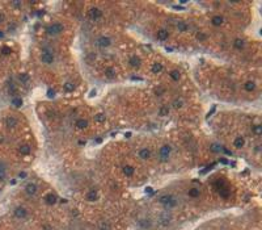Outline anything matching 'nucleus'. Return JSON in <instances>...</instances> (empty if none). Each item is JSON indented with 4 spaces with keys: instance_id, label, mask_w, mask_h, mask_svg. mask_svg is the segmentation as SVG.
<instances>
[{
    "instance_id": "1",
    "label": "nucleus",
    "mask_w": 262,
    "mask_h": 230,
    "mask_svg": "<svg viewBox=\"0 0 262 230\" xmlns=\"http://www.w3.org/2000/svg\"><path fill=\"white\" fill-rule=\"evenodd\" d=\"M157 201L163 205L165 211H173V209H176L180 205V200H178V197L174 196L173 193H163L159 196Z\"/></svg>"
},
{
    "instance_id": "2",
    "label": "nucleus",
    "mask_w": 262,
    "mask_h": 230,
    "mask_svg": "<svg viewBox=\"0 0 262 230\" xmlns=\"http://www.w3.org/2000/svg\"><path fill=\"white\" fill-rule=\"evenodd\" d=\"M172 155V146L169 144H165L163 146H160L157 153V159L160 163H168Z\"/></svg>"
},
{
    "instance_id": "3",
    "label": "nucleus",
    "mask_w": 262,
    "mask_h": 230,
    "mask_svg": "<svg viewBox=\"0 0 262 230\" xmlns=\"http://www.w3.org/2000/svg\"><path fill=\"white\" fill-rule=\"evenodd\" d=\"M64 30V25L62 23H53L46 26V33L49 36H58Z\"/></svg>"
},
{
    "instance_id": "4",
    "label": "nucleus",
    "mask_w": 262,
    "mask_h": 230,
    "mask_svg": "<svg viewBox=\"0 0 262 230\" xmlns=\"http://www.w3.org/2000/svg\"><path fill=\"white\" fill-rule=\"evenodd\" d=\"M157 222H159V225H160V226L168 227V226L172 225V222H173V217H172V214L168 211H165L164 213H161L160 216H159Z\"/></svg>"
},
{
    "instance_id": "5",
    "label": "nucleus",
    "mask_w": 262,
    "mask_h": 230,
    "mask_svg": "<svg viewBox=\"0 0 262 230\" xmlns=\"http://www.w3.org/2000/svg\"><path fill=\"white\" fill-rule=\"evenodd\" d=\"M113 44L112 37L109 36H100L97 39H96V46L100 47V49H108Z\"/></svg>"
},
{
    "instance_id": "6",
    "label": "nucleus",
    "mask_w": 262,
    "mask_h": 230,
    "mask_svg": "<svg viewBox=\"0 0 262 230\" xmlns=\"http://www.w3.org/2000/svg\"><path fill=\"white\" fill-rule=\"evenodd\" d=\"M39 59H41V62H42L43 65H53L55 62V57H54V54L50 50H42Z\"/></svg>"
},
{
    "instance_id": "7",
    "label": "nucleus",
    "mask_w": 262,
    "mask_h": 230,
    "mask_svg": "<svg viewBox=\"0 0 262 230\" xmlns=\"http://www.w3.org/2000/svg\"><path fill=\"white\" fill-rule=\"evenodd\" d=\"M88 17L92 20V21H98L102 18V9L98 7H92L88 11Z\"/></svg>"
},
{
    "instance_id": "8",
    "label": "nucleus",
    "mask_w": 262,
    "mask_h": 230,
    "mask_svg": "<svg viewBox=\"0 0 262 230\" xmlns=\"http://www.w3.org/2000/svg\"><path fill=\"white\" fill-rule=\"evenodd\" d=\"M13 216H15V218L17 220H25L28 216H29V212H28V209L23 205H18L15 208V211H13Z\"/></svg>"
},
{
    "instance_id": "9",
    "label": "nucleus",
    "mask_w": 262,
    "mask_h": 230,
    "mask_svg": "<svg viewBox=\"0 0 262 230\" xmlns=\"http://www.w3.org/2000/svg\"><path fill=\"white\" fill-rule=\"evenodd\" d=\"M136 225L139 226V229H142V230H149V229H152V226H154V221L151 220L149 217H143V218L138 220Z\"/></svg>"
},
{
    "instance_id": "10",
    "label": "nucleus",
    "mask_w": 262,
    "mask_h": 230,
    "mask_svg": "<svg viewBox=\"0 0 262 230\" xmlns=\"http://www.w3.org/2000/svg\"><path fill=\"white\" fill-rule=\"evenodd\" d=\"M4 124L8 129H16V128L18 126V120L15 116H7L5 120H4Z\"/></svg>"
},
{
    "instance_id": "11",
    "label": "nucleus",
    "mask_w": 262,
    "mask_h": 230,
    "mask_svg": "<svg viewBox=\"0 0 262 230\" xmlns=\"http://www.w3.org/2000/svg\"><path fill=\"white\" fill-rule=\"evenodd\" d=\"M138 157L142 160H148L152 157V153H151L148 147H142V149H139V151H138Z\"/></svg>"
},
{
    "instance_id": "12",
    "label": "nucleus",
    "mask_w": 262,
    "mask_h": 230,
    "mask_svg": "<svg viewBox=\"0 0 262 230\" xmlns=\"http://www.w3.org/2000/svg\"><path fill=\"white\" fill-rule=\"evenodd\" d=\"M24 191H25V193L28 195V196H36L37 195V192H38V187H37V184L36 183H28L26 186H25V188H24Z\"/></svg>"
},
{
    "instance_id": "13",
    "label": "nucleus",
    "mask_w": 262,
    "mask_h": 230,
    "mask_svg": "<svg viewBox=\"0 0 262 230\" xmlns=\"http://www.w3.org/2000/svg\"><path fill=\"white\" fill-rule=\"evenodd\" d=\"M174 28H176V30L181 32V33H186V32H189L190 26H189V24L186 23V21H182V20H178V21H176V23H174Z\"/></svg>"
},
{
    "instance_id": "14",
    "label": "nucleus",
    "mask_w": 262,
    "mask_h": 230,
    "mask_svg": "<svg viewBox=\"0 0 262 230\" xmlns=\"http://www.w3.org/2000/svg\"><path fill=\"white\" fill-rule=\"evenodd\" d=\"M156 38L159 41H167L169 38V30L165 29V28H160L156 32Z\"/></svg>"
},
{
    "instance_id": "15",
    "label": "nucleus",
    "mask_w": 262,
    "mask_h": 230,
    "mask_svg": "<svg viewBox=\"0 0 262 230\" xmlns=\"http://www.w3.org/2000/svg\"><path fill=\"white\" fill-rule=\"evenodd\" d=\"M232 46H233V49H236V50L241 51V50L245 49L246 42L244 41L243 38H235V39H233V42H232Z\"/></svg>"
},
{
    "instance_id": "16",
    "label": "nucleus",
    "mask_w": 262,
    "mask_h": 230,
    "mask_svg": "<svg viewBox=\"0 0 262 230\" xmlns=\"http://www.w3.org/2000/svg\"><path fill=\"white\" fill-rule=\"evenodd\" d=\"M128 65L133 67V69H138V67H140L142 65V59L140 57H138V55H131L128 58Z\"/></svg>"
},
{
    "instance_id": "17",
    "label": "nucleus",
    "mask_w": 262,
    "mask_h": 230,
    "mask_svg": "<svg viewBox=\"0 0 262 230\" xmlns=\"http://www.w3.org/2000/svg\"><path fill=\"white\" fill-rule=\"evenodd\" d=\"M244 90L246 92H253L257 90V83L254 82V80H246L244 83Z\"/></svg>"
},
{
    "instance_id": "18",
    "label": "nucleus",
    "mask_w": 262,
    "mask_h": 230,
    "mask_svg": "<svg viewBox=\"0 0 262 230\" xmlns=\"http://www.w3.org/2000/svg\"><path fill=\"white\" fill-rule=\"evenodd\" d=\"M122 172L126 178H131V176H134V174H135V168L130 165H126L122 167Z\"/></svg>"
},
{
    "instance_id": "19",
    "label": "nucleus",
    "mask_w": 262,
    "mask_h": 230,
    "mask_svg": "<svg viewBox=\"0 0 262 230\" xmlns=\"http://www.w3.org/2000/svg\"><path fill=\"white\" fill-rule=\"evenodd\" d=\"M184 105H185V101H184V99H181V97H176V99L172 100V107H173L176 111L182 109Z\"/></svg>"
},
{
    "instance_id": "20",
    "label": "nucleus",
    "mask_w": 262,
    "mask_h": 230,
    "mask_svg": "<svg viewBox=\"0 0 262 230\" xmlns=\"http://www.w3.org/2000/svg\"><path fill=\"white\" fill-rule=\"evenodd\" d=\"M97 199H98V192L96 191V189H91V191H88L85 195L87 201H97Z\"/></svg>"
},
{
    "instance_id": "21",
    "label": "nucleus",
    "mask_w": 262,
    "mask_h": 230,
    "mask_svg": "<svg viewBox=\"0 0 262 230\" xmlns=\"http://www.w3.org/2000/svg\"><path fill=\"white\" fill-rule=\"evenodd\" d=\"M57 201H58V197H57V195H54V193H47L45 196V202L47 205H55L57 204Z\"/></svg>"
},
{
    "instance_id": "22",
    "label": "nucleus",
    "mask_w": 262,
    "mask_h": 230,
    "mask_svg": "<svg viewBox=\"0 0 262 230\" xmlns=\"http://www.w3.org/2000/svg\"><path fill=\"white\" fill-rule=\"evenodd\" d=\"M211 24L214 26H222L224 24V17L222 15H215V16H212L211 18Z\"/></svg>"
},
{
    "instance_id": "23",
    "label": "nucleus",
    "mask_w": 262,
    "mask_h": 230,
    "mask_svg": "<svg viewBox=\"0 0 262 230\" xmlns=\"http://www.w3.org/2000/svg\"><path fill=\"white\" fill-rule=\"evenodd\" d=\"M233 146H235V149H243L245 146V138L243 136H237L233 139Z\"/></svg>"
},
{
    "instance_id": "24",
    "label": "nucleus",
    "mask_w": 262,
    "mask_h": 230,
    "mask_svg": "<svg viewBox=\"0 0 262 230\" xmlns=\"http://www.w3.org/2000/svg\"><path fill=\"white\" fill-rule=\"evenodd\" d=\"M188 196L190 199H198L199 196H201V189L198 187H193L188 191Z\"/></svg>"
},
{
    "instance_id": "25",
    "label": "nucleus",
    "mask_w": 262,
    "mask_h": 230,
    "mask_svg": "<svg viewBox=\"0 0 262 230\" xmlns=\"http://www.w3.org/2000/svg\"><path fill=\"white\" fill-rule=\"evenodd\" d=\"M75 126H76V129H79V130H84V129H87V128H88V120H85V118L76 120Z\"/></svg>"
},
{
    "instance_id": "26",
    "label": "nucleus",
    "mask_w": 262,
    "mask_h": 230,
    "mask_svg": "<svg viewBox=\"0 0 262 230\" xmlns=\"http://www.w3.org/2000/svg\"><path fill=\"white\" fill-rule=\"evenodd\" d=\"M164 70V66L161 62H155L152 66H151V72L152 74H160Z\"/></svg>"
},
{
    "instance_id": "27",
    "label": "nucleus",
    "mask_w": 262,
    "mask_h": 230,
    "mask_svg": "<svg viewBox=\"0 0 262 230\" xmlns=\"http://www.w3.org/2000/svg\"><path fill=\"white\" fill-rule=\"evenodd\" d=\"M32 151V149L29 145H26V144H23V145H20L18 147V153L21 154V155H29Z\"/></svg>"
},
{
    "instance_id": "28",
    "label": "nucleus",
    "mask_w": 262,
    "mask_h": 230,
    "mask_svg": "<svg viewBox=\"0 0 262 230\" xmlns=\"http://www.w3.org/2000/svg\"><path fill=\"white\" fill-rule=\"evenodd\" d=\"M93 121H94L96 124H102V123H105V121H106L105 113H96L94 117H93Z\"/></svg>"
},
{
    "instance_id": "29",
    "label": "nucleus",
    "mask_w": 262,
    "mask_h": 230,
    "mask_svg": "<svg viewBox=\"0 0 262 230\" xmlns=\"http://www.w3.org/2000/svg\"><path fill=\"white\" fill-rule=\"evenodd\" d=\"M104 74H105V76H106L108 79H114V78H115V75H117V72H115V69H114V67H108V69H105Z\"/></svg>"
},
{
    "instance_id": "30",
    "label": "nucleus",
    "mask_w": 262,
    "mask_h": 230,
    "mask_svg": "<svg viewBox=\"0 0 262 230\" xmlns=\"http://www.w3.org/2000/svg\"><path fill=\"white\" fill-rule=\"evenodd\" d=\"M98 230H112V225L108 220H102L98 222Z\"/></svg>"
},
{
    "instance_id": "31",
    "label": "nucleus",
    "mask_w": 262,
    "mask_h": 230,
    "mask_svg": "<svg viewBox=\"0 0 262 230\" xmlns=\"http://www.w3.org/2000/svg\"><path fill=\"white\" fill-rule=\"evenodd\" d=\"M157 114H159L160 117H165V116H168V114H169V107H168V105H161L160 108H159Z\"/></svg>"
},
{
    "instance_id": "32",
    "label": "nucleus",
    "mask_w": 262,
    "mask_h": 230,
    "mask_svg": "<svg viewBox=\"0 0 262 230\" xmlns=\"http://www.w3.org/2000/svg\"><path fill=\"white\" fill-rule=\"evenodd\" d=\"M7 178V166L4 162H0V181L5 180Z\"/></svg>"
},
{
    "instance_id": "33",
    "label": "nucleus",
    "mask_w": 262,
    "mask_h": 230,
    "mask_svg": "<svg viewBox=\"0 0 262 230\" xmlns=\"http://www.w3.org/2000/svg\"><path fill=\"white\" fill-rule=\"evenodd\" d=\"M63 91L67 92V93H70V92H73L75 91V84L72 82H66L63 84Z\"/></svg>"
},
{
    "instance_id": "34",
    "label": "nucleus",
    "mask_w": 262,
    "mask_h": 230,
    "mask_svg": "<svg viewBox=\"0 0 262 230\" xmlns=\"http://www.w3.org/2000/svg\"><path fill=\"white\" fill-rule=\"evenodd\" d=\"M169 76L172 78L173 82H178V80L181 79V74H180V71H178V70H172L169 72Z\"/></svg>"
},
{
    "instance_id": "35",
    "label": "nucleus",
    "mask_w": 262,
    "mask_h": 230,
    "mask_svg": "<svg viewBox=\"0 0 262 230\" xmlns=\"http://www.w3.org/2000/svg\"><path fill=\"white\" fill-rule=\"evenodd\" d=\"M197 39H198V41H201V42H204V41H207V39H209V36L206 34L204 32H201V30H199V32L197 33Z\"/></svg>"
},
{
    "instance_id": "36",
    "label": "nucleus",
    "mask_w": 262,
    "mask_h": 230,
    "mask_svg": "<svg viewBox=\"0 0 262 230\" xmlns=\"http://www.w3.org/2000/svg\"><path fill=\"white\" fill-rule=\"evenodd\" d=\"M252 132L254 133V136H257V137H259V136H261V133H262V126H261L259 124H257V125H254V126L252 128Z\"/></svg>"
},
{
    "instance_id": "37",
    "label": "nucleus",
    "mask_w": 262,
    "mask_h": 230,
    "mask_svg": "<svg viewBox=\"0 0 262 230\" xmlns=\"http://www.w3.org/2000/svg\"><path fill=\"white\" fill-rule=\"evenodd\" d=\"M18 80H20V82H21L23 84L26 86L28 83H29V76H28L26 74H20V75H18Z\"/></svg>"
},
{
    "instance_id": "38",
    "label": "nucleus",
    "mask_w": 262,
    "mask_h": 230,
    "mask_svg": "<svg viewBox=\"0 0 262 230\" xmlns=\"http://www.w3.org/2000/svg\"><path fill=\"white\" fill-rule=\"evenodd\" d=\"M12 105L16 107V108L21 107V105H23V99H21V97H13V99H12Z\"/></svg>"
},
{
    "instance_id": "39",
    "label": "nucleus",
    "mask_w": 262,
    "mask_h": 230,
    "mask_svg": "<svg viewBox=\"0 0 262 230\" xmlns=\"http://www.w3.org/2000/svg\"><path fill=\"white\" fill-rule=\"evenodd\" d=\"M11 5L13 7V8L18 9V8H21V7H23V3H21V2H12V3H11Z\"/></svg>"
},
{
    "instance_id": "40",
    "label": "nucleus",
    "mask_w": 262,
    "mask_h": 230,
    "mask_svg": "<svg viewBox=\"0 0 262 230\" xmlns=\"http://www.w3.org/2000/svg\"><path fill=\"white\" fill-rule=\"evenodd\" d=\"M2 50H3V54H5V55H7V54H9V53H11V49H9L8 46H4Z\"/></svg>"
},
{
    "instance_id": "41",
    "label": "nucleus",
    "mask_w": 262,
    "mask_h": 230,
    "mask_svg": "<svg viewBox=\"0 0 262 230\" xmlns=\"http://www.w3.org/2000/svg\"><path fill=\"white\" fill-rule=\"evenodd\" d=\"M18 178H20V179H25V178H26V172H24V171L20 172V174H18Z\"/></svg>"
},
{
    "instance_id": "42",
    "label": "nucleus",
    "mask_w": 262,
    "mask_h": 230,
    "mask_svg": "<svg viewBox=\"0 0 262 230\" xmlns=\"http://www.w3.org/2000/svg\"><path fill=\"white\" fill-rule=\"evenodd\" d=\"M3 21H4V15L0 12V23H3Z\"/></svg>"
},
{
    "instance_id": "43",
    "label": "nucleus",
    "mask_w": 262,
    "mask_h": 230,
    "mask_svg": "<svg viewBox=\"0 0 262 230\" xmlns=\"http://www.w3.org/2000/svg\"><path fill=\"white\" fill-rule=\"evenodd\" d=\"M43 229L45 230H51V226L50 225H43Z\"/></svg>"
}]
</instances>
